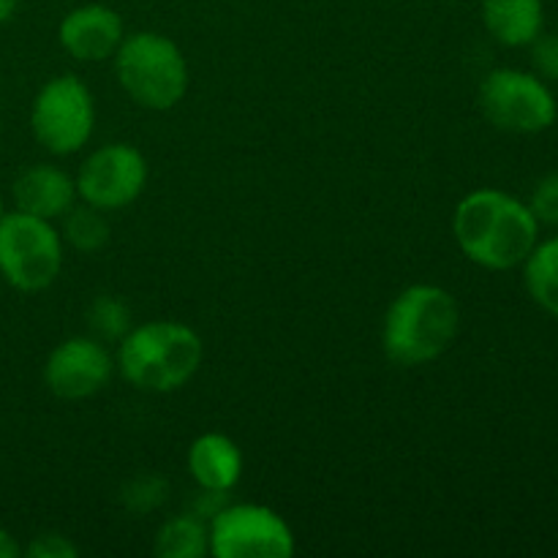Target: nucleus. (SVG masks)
I'll use <instances>...</instances> for the list:
<instances>
[{
	"label": "nucleus",
	"mask_w": 558,
	"mask_h": 558,
	"mask_svg": "<svg viewBox=\"0 0 558 558\" xmlns=\"http://www.w3.org/2000/svg\"><path fill=\"white\" fill-rule=\"evenodd\" d=\"M5 216V205H3V194H0V218Z\"/></svg>",
	"instance_id": "obj_25"
},
{
	"label": "nucleus",
	"mask_w": 558,
	"mask_h": 558,
	"mask_svg": "<svg viewBox=\"0 0 558 558\" xmlns=\"http://www.w3.org/2000/svg\"><path fill=\"white\" fill-rule=\"evenodd\" d=\"M534 218L539 223H548V227H558V174H545L532 191V199H529Z\"/></svg>",
	"instance_id": "obj_20"
},
{
	"label": "nucleus",
	"mask_w": 558,
	"mask_h": 558,
	"mask_svg": "<svg viewBox=\"0 0 558 558\" xmlns=\"http://www.w3.org/2000/svg\"><path fill=\"white\" fill-rule=\"evenodd\" d=\"M526 292L545 314L558 316V238L545 240L532 248L523 262Z\"/></svg>",
	"instance_id": "obj_15"
},
{
	"label": "nucleus",
	"mask_w": 558,
	"mask_h": 558,
	"mask_svg": "<svg viewBox=\"0 0 558 558\" xmlns=\"http://www.w3.org/2000/svg\"><path fill=\"white\" fill-rule=\"evenodd\" d=\"M87 319L98 341H120L131 330V314L118 298H96Z\"/></svg>",
	"instance_id": "obj_18"
},
{
	"label": "nucleus",
	"mask_w": 558,
	"mask_h": 558,
	"mask_svg": "<svg viewBox=\"0 0 558 558\" xmlns=\"http://www.w3.org/2000/svg\"><path fill=\"white\" fill-rule=\"evenodd\" d=\"M163 494H167V483L158 474H142L123 488V505L142 515V512L156 510L163 501Z\"/></svg>",
	"instance_id": "obj_19"
},
{
	"label": "nucleus",
	"mask_w": 558,
	"mask_h": 558,
	"mask_svg": "<svg viewBox=\"0 0 558 558\" xmlns=\"http://www.w3.org/2000/svg\"><path fill=\"white\" fill-rule=\"evenodd\" d=\"M16 9H20V0H0V25L14 20Z\"/></svg>",
	"instance_id": "obj_24"
},
{
	"label": "nucleus",
	"mask_w": 558,
	"mask_h": 558,
	"mask_svg": "<svg viewBox=\"0 0 558 558\" xmlns=\"http://www.w3.org/2000/svg\"><path fill=\"white\" fill-rule=\"evenodd\" d=\"M125 38L123 16L104 3H85L60 20L58 41L80 63H101L114 58Z\"/></svg>",
	"instance_id": "obj_11"
},
{
	"label": "nucleus",
	"mask_w": 558,
	"mask_h": 558,
	"mask_svg": "<svg viewBox=\"0 0 558 558\" xmlns=\"http://www.w3.org/2000/svg\"><path fill=\"white\" fill-rule=\"evenodd\" d=\"M114 74L131 101L150 112L178 107L189 93V63L178 44L161 33H131L114 52Z\"/></svg>",
	"instance_id": "obj_4"
},
{
	"label": "nucleus",
	"mask_w": 558,
	"mask_h": 558,
	"mask_svg": "<svg viewBox=\"0 0 558 558\" xmlns=\"http://www.w3.org/2000/svg\"><path fill=\"white\" fill-rule=\"evenodd\" d=\"M199 332L183 322L158 319L131 327L120 338L118 365L120 376L136 390L174 392L189 385L202 365Z\"/></svg>",
	"instance_id": "obj_3"
},
{
	"label": "nucleus",
	"mask_w": 558,
	"mask_h": 558,
	"mask_svg": "<svg viewBox=\"0 0 558 558\" xmlns=\"http://www.w3.org/2000/svg\"><path fill=\"white\" fill-rule=\"evenodd\" d=\"M80 548L63 534H38L25 548L27 558H76Z\"/></svg>",
	"instance_id": "obj_22"
},
{
	"label": "nucleus",
	"mask_w": 558,
	"mask_h": 558,
	"mask_svg": "<svg viewBox=\"0 0 558 558\" xmlns=\"http://www.w3.org/2000/svg\"><path fill=\"white\" fill-rule=\"evenodd\" d=\"M189 472L205 490L229 494L243 477V452L223 434H202L189 450Z\"/></svg>",
	"instance_id": "obj_13"
},
{
	"label": "nucleus",
	"mask_w": 558,
	"mask_h": 558,
	"mask_svg": "<svg viewBox=\"0 0 558 558\" xmlns=\"http://www.w3.org/2000/svg\"><path fill=\"white\" fill-rule=\"evenodd\" d=\"M461 308L456 294L436 283H414L390 303L381 325V347L396 365L420 368L456 343Z\"/></svg>",
	"instance_id": "obj_2"
},
{
	"label": "nucleus",
	"mask_w": 558,
	"mask_h": 558,
	"mask_svg": "<svg viewBox=\"0 0 558 558\" xmlns=\"http://www.w3.org/2000/svg\"><path fill=\"white\" fill-rule=\"evenodd\" d=\"M114 371L112 354L98 338H69L49 352L44 381L60 401H82L109 385Z\"/></svg>",
	"instance_id": "obj_10"
},
{
	"label": "nucleus",
	"mask_w": 558,
	"mask_h": 558,
	"mask_svg": "<svg viewBox=\"0 0 558 558\" xmlns=\"http://www.w3.org/2000/svg\"><path fill=\"white\" fill-rule=\"evenodd\" d=\"M22 554L20 543H16V537L11 532H5V529H0V558H16Z\"/></svg>",
	"instance_id": "obj_23"
},
{
	"label": "nucleus",
	"mask_w": 558,
	"mask_h": 558,
	"mask_svg": "<svg viewBox=\"0 0 558 558\" xmlns=\"http://www.w3.org/2000/svg\"><path fill=\"white\" fill-rule=\"evenodd\" d=\"M156 556L161 558H202L210 554L207 521L194 512H183L161 523L156 534Z\"/></svg>",
	"instance_id": "obj_16"
},
{
	"label": "nucleus",
	"mask_w": 558,
	"mask_h": 558,
	"mask_svg": "<svg viewBox=\"0 0 558 558\" xmlns=\"http://www.w3.org/2000/svg\"><path fill=\"white\" fill-rule=\"evenodd\" d=\"M63 238L82 254H96L109 243V221L104 210L82 202L80 207H71L63 216Z\"/></svg>",
	"instance_id": "obj_17"
},
{
	"label": "nucleus",
	"mask_w": 558,
	"mask_h": 558,
	"mask_svg": "<svg viewBox=\"0 0 558 558\" xmlns=\"http://www.w3.org/2000/svg\"><path fill=\"white\" fill-rule=\"evenodd\" d=\"M483 114L510 134H539L558 118V104L548 82L521 69H496L480 85Z\"/></svg>",
	"instance_id": "obj_7"
},
{
	"label": "nucleus",
	"mask_w": 558,
	"mask_h": 558,
	"mask_svg": "<svg viewBox=\"0 0 558 558\" xmlns=\"http://www.w3.org/2000/svg\"><path fill=\"white\" fill-rule=\"evenodd\" d=\"M93 129H96V104L80 76H52L33 98L31 131L38 145L52 156L80 153L90 142Z\"/></svg>",
	"instance_id": "obj_6"
},
{
	"label": "nucleus",
	"mask_w": 558,
	"mask_h": 558,
	"mask_svg": "<svg viewBox=\"0 0 558 558\" xmlns=\"http://www.w3.org/2000/svg\"><path fill=\"white\" fill-rule=\"evenodd\" d=\"M207 537L216 558H289L298 548L289 523L265 505H227L207 521Z\"/></svg>",
	"instance_id": "obj_8"
},
{
	"label": "nucleus",
	"mask_w": 558,
	"mask_h": 558,
	"mask_svg": "<svg viewBox=\"0 0 558 558\" xmlns=\"http://www.w3.org/2000/svg\"><path fill=\"white\" fill-rule=\"evenodd\" d=\"M11 196H14L16 210L54 221L76 205V183L60 167L36 163L14 180Z\"/></svg>",
	"instance_id": "obj_12"
},
{
	"label": "nucleus",
	"mask_w": 558,
	"mask_h": 558,
	"mask_svg": "<svg viewBox=\"0 0 558 558\" xmlns=\"http://www.w3.org/2000/svg\"><path fill=\"white\" fill-rule=\"evenodd\" d=\"M452 234L469 262L485 270H512L537 245L539 221L526 202L505 191L480 189L458 202Z\"/></svg>",
	"instance_id": "obj_1"
},
{
	"label": "nucleus",
	"mask_w": 558,
	"mask_h": 558,
	"mask_svg": "<svg viewBox=\"0 0 558 558\" xmlns=\"http://www.w3.org/2000/svg\"><path fill=\"white\" fill-rule=\"evenodd\" d=\"M532 63L545 82H558V33H539L532 44Z\"/></svg>",
	"instance_id": "obj_21"
},
{
	"label": "nucleus",
	"mask_w": 558,
	"mask_h": 558,
	"mask_svg": "<svg viewBox=\"0 0 558 558\" xmlns=\"http://www.w3.org/2000/svg\"><path fill=\"white\" fill-rule=\"evenodd\" d=\"M76 196L98 210H123L140 199L147 185V158L140 147L112 142L82 161L76 174Z\"/></svg>",
	"instance_id": "obj_9"
},
{
	"label": "nucleus",
	"mask_w": 558,
	"mask_h": 558,
	"mask_svg": "<svg viewBox=\"0 0 558 558\" xmlns=\"http://www.w3.org/2000/svg\"><path fill=\"white\" fill-rule=\"evenodd\" d=\"M63 270V240L47 218L11 210L0 218V276L16 292H44Z\"/></svg>",
	"instance_id": "obj_5"
},
{
	"label": "nucleus",
	"mask_w": 558,
	"mask_h": 558,
	"mask_svg": "<svg viewBox=\"0 0 558 558\" xmlns=\"http://www.w3.org/2000/svg\"><path fill=\"white\" fill-rule=\"evenodd\" d=\"M483 22L505 47H529L545 27L543 0H483Z\"/></svg>",
	"instance_id": "obj_14"
}]
</instances>
